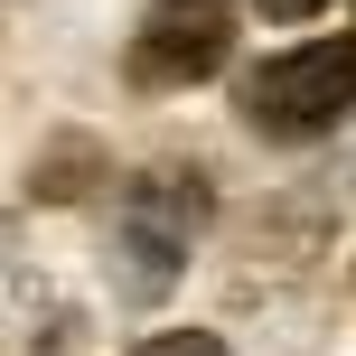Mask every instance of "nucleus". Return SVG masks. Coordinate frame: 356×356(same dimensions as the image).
Listing matches in <instances>:
<instances>
[{
  "instance_id": "nucleus-4",
  "label": "nucleus",
  "mask_w": 356,
  "mask_h": 356,
  "mask_svg": "<svg viewBox=\"0 0 356 356\" xmlns=\"http://www.w3.org/2000/svg\"><path fill=\"white\" fill-rule=\"evenodd\" d=\"M94 169H104V160H94V141H85V131H66V141H56V160L38 169V197H85Z\"/></svg>"
},
{
  "instance_id": "nucleus-6",
  "label": "nucleus",
  "mask_w": 356,
  "mask_h": 356,
  "mask_svg": "<svg viewBox=\"0 0 356 356\" xmlns=\"http://www.w3.org/2000/svg\"><path fill=\"white\" fill-rule=\"evenodd\" d=\"M263 19H309V10H328V0H253Z\"/></svg>"
},
{
  "instance_id": "nucleus-3",
  "label": "nucleus",
  "mask_w": 356,
  "mask_h": 356,
  "mask_svg": "<svg viewBox=\"0 0 356 356\" xmlns=\"http://www.w3.org/2000/svg\"><path fill=\"white\" fill-rule=\"evenodd\" d=\"M234 56V0H150L122 47L131 94H188Z\"/></svg>"
},
{
  "instance_id": "nucleus-2",
  "label": "nucleus",
  "mask_w": 356,
  "mask_h": 356,
  "mask_svg": "<svg viewBox=\"0 0 356 356\" xmlns=\"http://www.w3.org/2000/svg\"><path fill=\"white\" fill-rule=\"evenodd\" d=\"M234 113H244L253 131H272V141H319V131H338V113H356V29L309 38V47H291V56H263V66L244 75V94H234Z\"/></svg>"
},
{
  "instance_id": "nucleus-5",
  "label": "nucleus",
  "mask_w": 356,
  "mask_h": 356,
  "mask_svg": "<svg viewBox=\"0 0 356 356\" xmlns=\"http://www.w3.org/2000/svg\"><path fill=\"white\" fill-rule=\"evenodd\" d=\"M131 356H225V338H207V328H160V338H141Z\"/></svg>"
},
{
  "instance_id": "nucleus-1",
  "label": "nucleus",
  "mask_w": 356,
  "mask_h": 356,
  "mask_svg": "<svg viewBox=\"0 0 356 356\" xmlns=\"http://www.w3.org/2000/svg\"><path fill=\"white\" fill-rule=\"evenodd\" d=\"M197 234H207V178L197 169H141L122 197H113V234H104V263H113V291H122L131 309L169 300V282L188 272Z\"/></svg>"
}]
</instances>
